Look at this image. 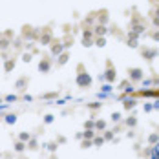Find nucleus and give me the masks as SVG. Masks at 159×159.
<instances>
[{"instance_id":"ddd939ff","label":"nucleus","mask_w":159,"mask_h":159,"mask_svg":"<svg viewBox=\"0 0 159 159\" xmlns=\"http://www.w3.org/2000/svg\"><path fill=\"white\" fill-rule=\"evenodd\" d=\"M93 33H95L97 37H104V35L108 33V27H106V26H103V24H97V26L93 27Z\"/></svg>"},{"instance_id":"6ab92c4d","label":"nucleus","mask_w":159,"mask_h":159,"mask_svg":"<svg viewBox=\"0 0 159 159\" xmlns=\"http://www.w3.org/2000/svg\"><path fill=\"white\" fill-rule=\"evenodd\" d=\"M150 159H159V143L152 145V152H150Z\"/></svg>"},{"instance_id":"aec40b11","label":"nucleus","mask_w":159,"mask_h":159,"mask_svg":"<svg viewBox=\"0 0 159 159\" xmlns=\"http://www.w3.org/2000/svg\"><path fill=\"white\" fill-rule=\"evenodd\" d=\"M4 121H5L7 125H15V123H16V115H15V114H7V115L4 117Z\"/></svg>"},{"instance_id":"de8ad7c7","label":"nucleus","mask_w":159,"mask_h":159,"mask_svg":"<svg viewBox=\"0 0 159 159\" xmlns=\"http://www.w3.org/2000/svg\"><path fill=\"white\" fill-rule=\"evenodd\" d=\"M0 157H2V152H0Z\"/></svg>"},{"instance_id":"39448f33","label":"nucleus","mask_w":159,"mask_h":159,"mask_svg":"<svg viewBox=\"0 0 159 159\" xmlns=\"http://www.w3.org/2000/svg\"><path fill=\"white\" fill-rule=\"evenodd\" d=\"M103 75H104V81H108V82H114V81H115L117 71H115V68H114V64H112L110 60L106 62V71H104Z\"/></svg>"},{"instance_id":"c9c22d12","label":"nucleus","mask_w":159,"mask_h":159,"mask_svg":"<svg viewBox=\"0 0 159 159\" xmlns=\"http://www.w3.org/2000/svg\"><path fill=\"white\" fill-rule=\"evenodd\" d=\"M46 146H48V150H49V152H55L59 145H57V143H49V145H46Z\"/></svg>"},{"instance_id":"4c0bfd02","label":"nucleus","mask_w":159,"mask_h":159,"mask_svg":"<svg viewBox=\"0 0 159 159\" xmlns=\"http://www.w3.org/2000/svg\"><path fill=\"white\" fill-rule=\"evenodd\" d=\"M93 20H95V16H93V15H90V16H86L84 24H93Z\"/></svg>"},{"instance_id":"79ce46f5","label":"nucleus","mask_w":159,"mask_h":159,"mask_svg":"<svg viewBox=\"0 0 159 159\" xmlns=\"http://www.w3.org/2000/svg\"><path fill=\"white\" fill-rule=\"evenodd\" d=\"M143 84H145V86H152V84H154V81H150V79H146V81H143Z\"/></svg>"},{"instance_id":"2eb2a0df","label":"nucleus","mask_w":159,"mask_h":159,"mask_svg":"<svg viewBox=\"0 0 159 159\" xmlns=\"http://www.w3.org/2000/svg\"><path fill=\"white\" fill-rule=\"evenodd\" d=\"M13 68H15V59H5V62H4V71L9 73Z\"/></svg>"},{"instance_id":"72a5a7b5","label":"nucleus","mask_w":159,"mask_h":159,"mask_svg":"<svg viewBox=\"0 0 159 159\" xmlns=\"http://www.w3.org/2000/svg\"><path fill=\"white\" fill-rule=\"evenodd\" d=\"M88 108H90V110H99V108H101V103H90Z\"/></svg>"},{"instance_id":"0eeeda50","label":"nucleus","mask_w":159,"mask_h":159,"mask_svg":"<svg viewBox=\"0 0 159 159\" xmlns=\"http://www.w3.org/2000/svg\"><path fill=\"white\" fill-rule=\"evenodd\" d=\"M141 53H143V57L150 62V60H154L159 55V49L157 48H145V49H141Z\"/></svg>"},{"instance_id":"e433bc0d","label":"nucleus","mask_w":159,"mask_h":159,"mask_svg":"<svg viewBox=\"0 0 159 159\" xmlns=\"http://www.w3.org/2000/svg\"><path fill=\"white\" fill-rule=\"evenodd\" d=\"M55 97H57V93H55V92H51V93H46V95H44V99H48V101H51V99H55Z\"/></svg>"},{"instance_id":"412c9836","label":"nucleus","mask_w":159,"mask_h":159,"mask_svg":"<svg viewBox=\"0 0 159 159\" xmlns=\"http://www.w3.org/2000/svg\"><path fill=\"white\" fill-rule=\"evenodd\" d=\"M93 44L99 46V48H104V46H106V38H104V37H97V38L93 40Z\"/></svg>"},{"instance_id":"bb28decb","label":"nucleus","mask_w":159,"mask_h":159,"mask_svg":"<svg viewBox=\"0 0 159 159\" xmlns=\"http://www.w3.org/2000/svg\"><path fill=\"white\" fill-rule=\"evenodd\" d=\"M18 139H20V141H24V143H27V141L31 139V134H29V132H22V134L18 136Z\"/></svg>"},{"instance_id":"2f4dec72","label":"nucleus","mask_w":159,"mask_h":159,"mask_svg":"<svg viewBox=\"0 0 159 159\" xmlns=\"http://www.w3.org/2000/svg\"><path fill=\"white\" fill-rule=\"evenodd\" d=\"M13 48L20 49V48H22V38H15V40H13Z\"/></svg>"},{"instance_id":"5701e85b","label":"nucleus","mask_w":159,"mask_h":159,"mask_svg":"<svg viewBox=\"0 0 159 159\" xmlns=\"http://www.w3.org/2000/svg\"><path fill=\"white\" fill-rule=\"evenodd\" d=\"M104 143H106V139H104L103 136H97V137H93V145H95V146H103Z\"/></svg>"},{"instance_id":"a878e982","label":"nucleus","mask_w":159,"mask_h":159,"mask_svg":"<svg viewBox=\"0 0 159 159\" xmlns=\"http://www.w3.org/2000/svg\"><path fill=\"white\" fill-rule=\"evenodd\" d=\"M95 130H106V123H104L103 119L95 121Z\"/></svg>"},{"instance_id":"ea45409f","label":"nucleus","mask_w":159,"mask_h":159,"mask_svg":"<svg viewBox=\"0 0 159 159\" xmlns=\"http://www.w3.org/2000/svg\"><path fill=\"white\" fill-rule=\"evenodd\" d=\"M44 123H46V125H51V123H53V115H46V117H44Z\"/></svg>"},{"instance_id":"f257e3e1","label":"nucleus","mask_w":159,"mask_h":159,"mask_svg":"<svg viewBox=\"0 0 159 159\" xmlns=\"http://www.w3.org/2000/svg\"><path fill=\"white\" fill-rule=\"evenodd\" d=\"M77 70H79V73H77V86H79V88H90V86H92V77H90V73L84 71L82 64H79Z\"/></svg>"},{"instance_id":"7ed1b4c3","label":"nucleus","mask_w":159,"mask_h":159,"mask_svg":"<svg viewBox=\"0 0 159 159\" xmlns=\"http://www.w3.org/2000/svg\"><path fill=\"white\" fill-rule=\"evenodd\" d=\"M128 79H130V82H139V81L145 79V71L141 68H130L128 70Z\"/></svg>"},{"instance_id":"9d476101","label":"nucleus","mask_w":159,"mask_h":159,"mask_svg":"<svg viewBox=\"0 0 159 159\" xmlns=\"http://www.w3.org/2000/svg\"><path fill=\"white\" fill-rule=\"evenodd\" d=\"M11 44H13L11 37H7L5 33H4V35H0V49H2V51L9 49V46H11Z\"/></svg>"},{"instance_id":"f704fd0d","label":"nucleus","mask_w":159,"mask_h":159,"mask_svg":"<svg viewBox=\"0 0 159 159\" xmlns=\"http://www.w3.org/2000/svg\"><path fill=\"white\" fill-rule=\"evenodd\" d=\"M22 60L24 62H31V53H22Z\"/></svg>"},{"instance_id":"c85d7f7f","label":"nucleus","mask_w":159,"mask_h":159,"mask_svg":"<svg viewBox=\"0 0 159 159\" xmlns=\"http://www.w3.org/2000/svg\"><path fill=\"white\" fill-rule=\"evenodd\" d=\"M84 128H86V130H95V121H92V119L86 121V123H84Z\"/></svg>"},{"instance_id":"20e7f679","label":"nucleus","mask_w":159,"mask_h":159,"mask_svg":"<svg viewBox=\"0 0 159 159\" xmlns=\"http://www.w3.org/2000/svg\"><path fill=\"white\" fill-rule=\"evenodd\" d=\"M38 42H40L42 46H48V44L53 42V33H51L49 27H44V29H42V33L38 35Z\"/></svg>"},{"instance_id":"7c9ffc66","label":"nucleus","mask_w":159,"mask_h":159,"mask_svg":"<svg viewBox=\"0 0 159 159\" xmlns=\"http://www.w3.org/2000/svg\"><path fill=\"white\" fill-rule=\"evenodd\" d=\"M81 146H82V148H90V146H93V141H92V139H84V141L81 143Z\"/></svg>"},{"instance_id":"9b49d317","label":"nucleus","mask_w":159,"mask_h":159,"mask_svg":"<svg viewBox=\"0 0 159 159\" xmlns=\"http://www.w3.org/2000/svg\"><path fill=\"white\" fill-rule=\"evenodd\" d=\"M121 99H123L125 110H134V108H136V104H137V101H136L134 97H121Z\"/></svg>"},{"instance_id":"a211bd4d","label":"nucleus","mask_w":159,"mask_h":159,"mask_svg":"<svg viewBox=\"0 0 159 159\" xmlns=\"http://www.w3.org/2000/svg\"><path fill=\"white\" fill-rule=\"evenodd\" d=\"M26 146H27V145H26L24 141H20V139H18V141H15V152H24V150H26Z\"/></svg>"},{"instance_id":"393cba45","label":"nucleus","mask_w":159,"mask_h":159,"mask_svg":"<svg viewBox=\"0 0 159 159\" xmlns=\"http://www.w3.org/2000/svg\"><path fill=\"white\" fill-rule=\"evenodd\" d=\"M82 136H84V139H92V141H93V137H95V130H84Z\"/></svg>"},{"instance_id":"49530a36","label":"nucleus","mask_w":159,"mask_h":159,"mask_svg":"<svg viewBox=\"0 0 159 159\" xmlns=\"http://www.w3.org/2000/svg\"><path fill=\"white\" fill-rule=\"evenodd\" d=\"M154 26H156V27H159V18H154Z\"/></svg>"},{"instance_id":"09e8293b","label":"nucleus","mask_w":159,"mask_h":159,"mask_svg":"<svg viewBox=\"0 0 159 159\" xmlns=\"http://www.w3.org/2000/svg\"><path fill=\"white\" fill-rule=\"evenodd\" d=\"M0 121H2V119H0Z\"/></svg>"},{"instance_id":"423d86ee","label":"nucleus","mask_w":159,"mask_h":159,"mask_svg":"<svg viewBox=\"0 0 159 159\" xmlns=\"http://www.w3.org/2000/svg\"><path fill=\"white\" fill-rule=\"evenodd\" d=\"M93 31L90 29V27H86L84 29V33H82V46L84 48H90V46H93Z\"/></svg>"},{"instance_id":"b1692460","label":"nucleus","mask_w":159,"mask_h":159,"mask_svg":"<svg viewBox=\"0 0 159 159\" xmlns=\"http://www.w3.org/2000/svg\"><path fill=\"white\" fill-rule=\"evenodd\" d=\"M27 148H31V150H37V148H38V141H37L35 137H31V139L27 141Z\"/></svg>"},{"instance_id":"a18cd8bd","label":"nucleus","mask_w":159,"mask_h":159,"mask_svg":"<svg viewBox=\"0 0 159 159\" xmlns=\"http://www.w3.org/2000/svg\"><path fill=\"white\" fill-rule=\"evenodd\" d=\"M152 38H154V40H159V31H156V33H152Z\"/></svg>"},{"instance_id":"1a4fd4ad","label":"nucleus","mask_w":159,"mask_h":159,"mask_svg":"<svg viewBox=\"0 0 159 159\" xmlns=\"http://www.w3.org/2000/svg\"><path fill=\"white\" fill-rule=\"evenodd\" d=\"M49 70H51V59L49 57H44L38 62V71L40 73H49Z\"/></svg>"},{"instance_id":"4be33fe9","label":"nucleus","mask_w":159,"mask_h":159,"mask_svg":"<svg viewBox=\"0 0 159 159\" xmlns=\"http://www.w3.org/2000/svg\"><path fill=\"white\" fill-rule=\"evenodd\" d=\"M125 125H126L128 128H134V126H137V119H136V117H128V119L125 121Z\"/></svg>"},{"instance_id":"f03ea898","label":"nucleus","mask_w":159,"mask_h":159,"mask_svg":"<svg viewBox=\"0 0 159 159\" xmlns=\"http://www.w3.org/2000/svg\"><path fill=\"white\" fill-rule=\"evenodd\" d=\"M38 35H40V31H38V29H35V27H31V26H24V27H22V38H24V40H27V42L35 40Z\"/></svg>"},{"instance_id":"a19ab883","label":"nucleus","mask_w":159,"mask_h":159,"mask_svg":"<svg viewBox=\"0 0 159 159\" xmlns=\"http://www.w3.org/2000/svg\"><path fill=\"white\" fill-rule=\"evenodd\" d=\"M152 110H154V106H152L150 103H146V104H145V112H152Z\"/></svg>"},{"instance_id":"473e14b6","label":"nucleus","mask_w":159,"mask_h":159,"mask_svg":"<svg viewBox=\"0 0 159 159\" xmlns=\"http://www.w3.org/2000/svg\"><path fill=\"white\" fill-rule=\"evenodd\" d=\"M110 92H112V84H110V82H106V84L103 86V93H110Z\"/></svg>"},{"instance_id":"6e6552de","label":"nucleus","mask_w":159,"mask_h":159,"mask_svg":"<svg viewBox=\"0 0 159 159\" xmlns=\"http://www.w3.org/2000/svg\"><path fill=\"white\" fill-rule=\"evenodd\" d=\"M64 49H66L64 42H60V40H57V42H51V55H53V57H59L60 53H64Z\"/></svg>"},{"instance_id":"f8f14e48","label":"nucleus","mask_w":159,"mask_h":159,"mask_svg":"<svg viewBox=\"0 0 159 159\" xmlns=\"http://www.w3.org/2000/svg\"><path fill=\"white\" fill-rule=\"evenodd\" d=\"M108 11H99L97 13V24H103V26H106L108 24Z\"/></svg>"},{"instance_id":"c03bdc74","label":"nucleus","mask_w":159,"mask_h":159,"mask_svg":"<svg viewBox=\"0 0 159 159\" xmlns=\"http://www.w3.org/2000/svg\"><path fill=\"white\" fill-rule=\"evenodd\" d=\"M152 13H154V18H159V7H156Z\"/></svg>"},{"instance_id":"f3484780","label":"nucleus","mask_w":159,"mask_h":159,"mask_svg":"<svg viewBox=\"0 0 159 159\" xmlns=\"http://www.w3.org/2000/svg\"><path fill=\"white\" fill-rule=\"evenodd\" d=\"M68 59H70V55H68L66 51L60 53V55H59V60H57V66H64V64L68 62Z\"/></svg>"},{"instance_id":"c756f323","label":"nucleus","mask_w":159,"mask_h":159,"mask_svg":"<svg viewBox=\"0 0 159 159\" xmlns=\"http://www.w3.org/2000/svg\"><path fill=\"white\" fill-rule=\"evenodd\" d=\"M106 141H114V130H106L104 132V136H103Z\"/></svg>"},{"instance_id":"58836bf2","label":"nucleus","mask_w":159,"mask_h":159,"mask_svg":"<svg viewBox=\"0 0 159 159\" xmlns=\"http://www.w3.org/2000/svg\"><path fill=\"white\" fill-rule=\"evenodd\" d=\"M16 99H18L16 95H7V97H5V101H7V103H15Z\"/></svg>"},{"instance_id":"cd10ccee","label":"nucleus","mask_w":159,"mask_h":159,"mask_svg":"<svg viewBox=\"0 0 159 159\" xmlns=\"http://www.w3.org/2000/svg\"><path fill=\"white\" fill-rule=\"evenodd\" d=\"M121 119H123L121 112H114V114H112V121H114V123H121Z\"/></svg>"},{"instance_id":"37998d69","label":"nucleus","mask_w":159,"mask_h":159,"mask_svg":"<svg viewBox=\"0 0 159 159\" xmlns=\"http://www.w3.org/2000/svg\"><path fill=\"white\" fill-rule=\"evenodd\" d=\"M152 106H154V110H159V99L154 101V104H152Z\"/></svg>"},{"instance_id":"4468645a","label":"nucleus","mask_w":159,"mask_h":159,"mask_svg":"<svg viewBox=\"0 0 159 159\" xmlns=\"http://www.w3.org/2000/svg\"><path fill=\"white\" fill-rule=\"evenodd\" d=\"M27 82H29V79H27V77H20V79L15 82V88H18V90H24V88L27 86Z\"/></svg>"},{"instance_id":"dca6fc26","label":"nucleus","mask_w":159,"mask_h":159,"mask_svg":"<svg viewBox=\"0 0 159 159\" xmlns=\"http://www.w3.org/2000/svg\"><path fill=\"white\" fill-rule=\"evenodd\" d=\"M159 143V134L157 132H152L150 136H148V145L152 146V145H157Z\"/></svg>"}]
</instances>
